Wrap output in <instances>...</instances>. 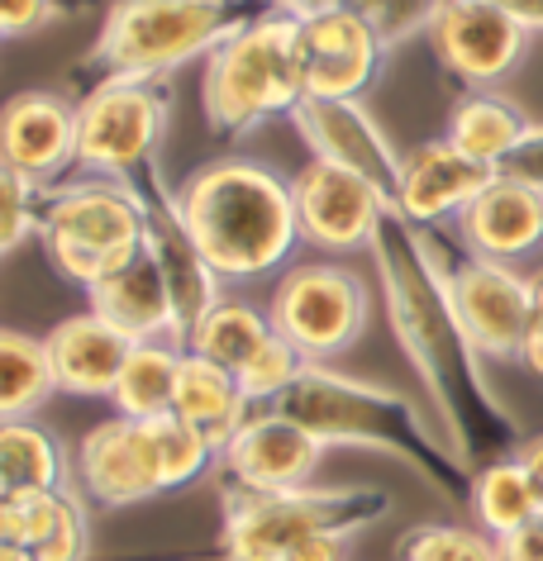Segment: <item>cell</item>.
Masks as SVG:
<instances>
[{"mask_svg":"<svg viewBox=\"0 0 543 561\" xmlns=\"http://www.w3.org/2000/svg\"><path fill=\"white\" fill-rule=\"evenodd\" d=\"M148 252L162 266L167 296H172V314H177V343L186 347L191 329H196L201 319L211 314V305L225 296V290H219L225 276H219L215 266L205 262V252L191 243L186 224L177 215V201L162 195L158 186L148 195Z\"/></svg>","mask_w":543,"mask_h":561,"instance_id":"d6986e66","label":"cell"},{"mask_svg":"<svg viewBox=\"0 0 543 561\" xmlns=\"http://www.w3.org/2000/svg\"><path fill=\"white\" fill-rule=\"evenodd\" d=\"M291 124H296V134L310 144V158L333 162V167H343V172L372 181V186L396 205L406 158L392 148L382 124L362 110V101H319V95H305L296 105V115H291Z\"/></svg>","mask_w":543,"mask_h":561,"instance_id":"4fadbf2b","label":"cell"},{"mask_svg":"<svg viewBox=\"0 0 543 561\" xmlns=\"http://www.w3.org/2000/svg\"><path fill=\"white\" fill-rule=\"evenodd\" d=\"M87 547H91V524H87V504L77 500V490L67 485L63 490V504H58V518L53 528L44 533V542L30 547L38 561H87Z\"/></svg>","mask_w":543,"mask_h":561,"instance_id":"e575fe53","label":"cell"},{"mask_svg":"<svg viewBox=\"0 0 543 561\" xmlns=\"http://www.w3.org/2000/svg\"><path fill=\"white\" fill-rule=\"evenodd\" d=\"M457 238L472 257L486 262H514L543 248V191L524 181L496 176L463 215H457Z\"/></svg>","mask_w":543,"mask_h":561,"instance_id":"ffe728a7","label":"cell"},{"mask_svg":"<svg viewBox=\"0 0 543 561\" xmlns=\"http://www.w3.org/2000/svg\"><path fill=\"white\" fill-rule=\"evenodd\" d=\"M534 514H543L539 490L514 457L486 467L477 481H472V518H477V528L491 533V538H506V533L529 524Z\"/></svg>","mask_w":543,"mask_h":561,"instance_id":"f1b7e54d","label":"cell"},{"mask_svg":"<svg viewBox=\"0 0 543 561\" xmlns=\"http://www.w3.org/2000/svg\"><path fill=\"white\" fill-rule=\"evenodd\" d=\"M0 561H38L30 547H20V542H0Z\"/></svg>","mask_w":543,"mask_h":561,"instance_id":"7bdbcfd3","label":"cell"},{"mask_svg":"<svg viewBox=\"0 0 543 561\" xmlns=\"http://www.w3.org/2000/svg\"><path fill=\"white\" fill-rule=\"evenodd\" d=\"M529 129H534V119L520 110V101H510V95H500L496 87H486V91H472L453 105L449 134L443 138L457 144L463 152H472V158L500 167L529 138Z\"/></svg>","mask_w":543,"mask_h":561,"instance_id":"d4e9b609","label":"cell"},{"mask_svg":"<svg viewBox=\"0 0 543 561\" xmlns=\"http://www.w3.org/2000/svg\"><path fill=\"white\" fill-rule=\"evenodd\" d=\"M500 176H510V181H524V186L543 191V129H539V124H534V129H529V138H524V144L514 148L506 162H500Z\"/></svg>","mask_w":543,"mask_h":561,"instance_id":"8d00e7d4","label":"cell"},{"mask_svg":"<svg viewBox=\"0 0 543 561\" xmlns=\"http://www.w3.org/2000/svg\"><path fill=\"white\" fill-rule=\"evenodd\" d=\"M291 195H296L301 238L315 252H333V257L372 248L382 219L396 209L372 181L343 172L333 162H319V158H310L291 176Z\"/></svg>","mask_w":543,"mask_h":561,"instance_id":"9c48e42d","label":"cell"},{"mask_svg":"<svg viewBox=\"0 0 543 561\" xmlns=\"http://www.w3.org/2000/svg\"><path fill=\"white\" fill-rule=\"evenodd\" d=\"M425 38L443 72L477 91L506 81L529 48L524 24L510 20L506 10L486 5V0H439Z\"/></svg>","mask_w":543,"mask_h":561,"instance_id":"8fae6325","label":"cell"},{"mask_svg":"<svg viewBox=\"0 0 543 561\" xmlns=\"http://www.w3.org/2000/svg\"><path fill=\"white\" fill-rule=\"evenodd\" d=\"M400 561H500V547L467 524H420L400 538Z\"/></svg>","mask_w":543,"mask_h":561,"instance_id":"1f68e13d","label":"cell"},{"mask_svg":"<svg viewBox=\"0 0 543 561\" xmlns=\"http://www.w3.org/2000/svg\"><path fill=\"white\" fill-rule=\"evenodd\" d=\"M191 243L225 280H258L291 262L305 238L291 181L253 158H215L172 195Z\"/></svg>","mask_w":543,"mask_h":561,"instance_id":"6da1fadb","label":"cell"},{"mask_svg":"<svg viewBox=\"0 0 543 561\" xmlns=\"http://www.w3.org/2000/svg\"><path fill=\"white\" fill-rule=\"evenodd\" d=\"M72 461L38 419H0V495L67 490Z\"/></svg>","mask_w":543,"mask_h":561,"instance_id":"cb8c5ba5","label":"cell"},{"mask_svg":"<svg viewBox=\"0 0 543 561\" xmlns=\"http://www.w3.org/2000/svg\"><path fill=\"white\" fill-rule=\"evenodd\" d=\"M305 101V81L296 62V15L268 10L229 34L201 77V105L215 134H248L268 119H291Z\"/></svg>","mask_w":543,"mask_h":561,"instance_id":"277c9868","label":"cell"},{"mask_svg":"<svg viewBox=\"0 0 543 561\" xmlns=\"http://www.w3.org/2000/svg\"><path fill=\"white\" fill-rule=\"evenodd\" d=\"M53 272L72 286H101L105 276L124 272L148 248V195L129 181L87 176L72 186H58L44 205L38 229Z\"/></svg>","mask_w":543,"mask_h":561,"instance_id":"5b68a950","label":"cell"},{"mask_svg":"<svg viewBox=\"0 0 543 561\" xmlns=\"http://www.w3.org/2000/svg\"><path fill=\"white\" fill-rule=\"evenodd\" d=\"M386 44L377 24L358 10H310L296 15V62L305 95L319 101H362V91L377 81Z\"/></svg>","mask_w":543,"mask_h":561,"instance_id":"30bf717a","label":"cell"},{"mask_svg":"<svg viewBox=\"0 0 543 561\" xmlns=\"http://www.w3.org/2000/svg\"><path fill=\"white\" fill-rule=\"evenodd\" d=\"M38 195L44 191H38L30 176L0 167V252H5V257H15V252L44 229V205H38Z\"/></svg>","mask_w":543,"mask_h":561,"instance_id":"836d02e7","label":"cell"},{"mask_svg":"<svg viewBox=\"0 0 543 561\" xmlns=\"http://www.w3.org/2000/svg\"><path fill=\"white\" fill-rule=\"evenodd\" d=\"M486 5L506 10V15L520 20L529 34H543V0H486Z\"/></svg>","mask_w":543,"mask_h":561,"instance_id":"60d3db41","label":"cell"},{"mask_svg":"<svg viewBox=\"0 0 543 561\" xmlns=\"http://www.w3.org/2000/svg\"><path fill=\"white\" fill-rule=\"evenodd\" d=\"M305 367H310V357H305L291 339H282V333H272V339L262 343L258 353L244 362L239 386H244V396L253 400V404H268V400L276 404V400H282L286 390L305 376Z\"/></svg>","mask_w":543,"mask_h":561,"instance_id":"d6a6232c","label":"cell"},{"mask_svg":"<svg viewBox=\"0 0 543 561\" xmlns=\"http://www.w3.org/2000/svg\"><path fill=\"white\" fill-rule=\"evenodd\" d=\"M500 561H543V514H534L529 524H520L506 538H496Z\"/></svg>","mask_w":543,"mask_h":561,"instance_id":"74e56055","label":"cell"},{"mask_svg":"<svg viewBox=\"0 0 543 561\" xmlns=\"http://www.w3.org/2000/svg\"><path fill=\"white\" fill-rule=\"evenodd\" d=\"M520 362H524V367L543 381V305H534V319H529V333H524Z\"/></svg>","mask_w":543,"mask_h":561,"instance_id":"ab89813d","label":"cell"},{"mask_svg":"<svg viewBox=\"0 0 543 561\" xmlns=\"http://www.w3.org/2000/svg\"><path fill=\"white\" fill-rule=\"evenodd\" d=\"M167 134V91L158 81L105 77L77 101V167L87 176L129 181L152 162Z\"/></svg>","mask_w":543,"mask_h":561,"instance_id":"ba28073f","label":"cell"},{"mask_svg":"<svg viewBox=\"0 0 543 561\" xmlns=\"http://www.w3.org/2000/svg\"><path fill=\"white\" fill-rule=\"evenodd\" d=\"M91 296V314H101L110 329H120L129 343H148V339H177V314H172V296H167V280L158 257L144 248V257L129 262L124 272L105 276L101 286L87 290Z\"/></svg>","mask_w":543,"mask_h":561,"instance_id":"7402d4cb","label":"cell"},{"mask_svg":"<svg viewBox=\"0 0 543 561\" xmlns=\"http://www.w3.org/2000/svg\"><path fill=\"white\" fill-rule=\"evenodd\" d=\"M181 357H186V347H181L177 339L134 343V353H129V362H124L115 390H110V404H115V414L120 419H158V414H172Z\"/></svg>","mask_w":543,"mask_h":561,"instance_id":"484cf974","label":"cell"},{"mask_svg":"<svg viewBox=\"0 0 543 561\" xmlns=\"http://www.w3.org/2000/svg\"><path fill=\"white\" fill-rule=\"evenodd\" d=\"M272 333L276 329H272L268 310H258V305L244 300V296H219L211 305V314L191 329L186 353H196V357H205V362H215V367H225V371L239 376L244 362L253 357L258 347L272 339Z\"/></svg>","mask_w":543,"mask_h":561,"instance_id":"4316f807","label":"cell"},{"mask_svg":"<svg viewBox=\"0 0 543 561\" xmlns=\"http://www.w3.org/2000/svg\"><path fill=\"white\" fill-rule=\"evenodd\" d=\"M148 433H152V447H158V467H162V490H181L191 481H201L205 467H211L215 447L205 433H196L186 419L177 414H158V419H144Z\"/></svg>","mask_w":543,"mask_h":561,"instance_id":"4dcf8cb0","label":"cell"},{"mask_svg":"<svg viewBox=\"0 0 543 561\" xmlns=\"http://www.w3.org/2000/svg\"><path fill=\"white\" fill-rule=\"evenodd\" d=\"M514 461L529 471V481H534V490H539V504H543V433H534V438H524L520 447H514Z\"/></svg>","mask_w":543,"mask_h":561,"instance_id":"b9f144b4","label":"cell"},{"mask_svg":"<svg viewBox=\"0 0 543 561\" xmlns=\"http://www.w3.org/2000/svg\"><path fill=\"white\" fill-rule=\"evenodd\" d=\"M372 252H377V266H382L386 310H392L400 347L410 353L415 371H425L429 390L443 400L439 390L443 376H457L453 367L463 362V353H477L463 324H457V310L449 296V266L425 243L420 224H410L400 209L382 219Z\"/></svg>","mask_w":543,"mask_h":561,"instance_id":"7a4b0ae2","label":"cell"},{"mask_svg":"<svg viewBox=\"0 0 543 561\" xmlns=\"http://www.w3.org/2000/svg\"><path fill=\"white\" fill-rule=\"evenodd\" d=\"M0 167L48 191L77 167V105L58 91H20L0 115Z\"/></svg>","mask_w":543,"mask_h":561,"instance_id":"2e32d148","label":"cell"},{"mask_svg":"<svg viewBox=\"0 0 543 561\" xmlns=\"http://www.w3.org/2000/svg\"><path fill=\"white\" fill-rule=\"evenodd\" d=\"M272 329L291 339L310 362L348 353L372 319V290L343 262H296L286 266L268 300Z\"/></svg>","mask_w":543,"mask_h":561,"instance_id":"52a82bcc","label":"cell"},{"mask_svg":"<svg viewBox=\"0 0 543 561\" xmlns=\"http://www.w3.org/2000/svg\"><path fill=\"white\" fill-rule=\"evenodd\" d=\"M72 481L81 485V495H91L105 510H124V504L162 495V467H158V447L144 419H105L95 424L77 447L72 461Z\"/></svg>","mask_w":543,"mask_h":561,"instance_id":"5bb4252c","label":"cell"},{"mask_svg":"<svg viewBox=\"0 0 543 561\" xmlns=\"http://www.w3.org/2000/svg\"><path fill=\"white\" fill-rule=\"evenodd\" d=\"M449 296L457 310V324L472 339V347L486 357H520L529 319H534V290L520 272L506 262L472 257L449 266Z\"/></svg>","mask_w":543,"mask_h":561,"instance_id":"7c38bea8","label":"cell"},{"mask_svg":"<svg viewBox=\"0 0 543 561\" xmlns=\"http://www.w3.org/2000/svg\"><path fill=\"white\" fill-rule=\"evenodd\" d=\"M333 5L358 10L362 20L377 24L382 44L396 48V44H406V38L429 30L439 0H282V10H291V15H310V10H333Z\"/></svg>","mask_w":543,"mask_h":561,"instance_id":"f546056e","label":"cell"},{"mask_svg":"<svg viewBox=\"0 0 543 561\" xmlns=\"http://www.w3.org/2000/svg\"><path fill=\"white\" fill-rule=\"evenodd\" d=\"M244 24V0H110L87 62L120 81H162Z\"/></svg>","mask_w":543,"mask_h":561,"instance_id":"3957f363","label":"cell"},{"mask_svg":"<svg viewBox=\"0 0 543 561\" xmlns=\"http://www.w3.org/2000/svg\"><path fill=\"white\" fill-rule=\"evenodd\" d=\"M53 15H58L53 0H0V30H5V38L38 34L44 24H53Z\"/></svg>","mask_w":543,"mask_h":561,"instance_id":"d590c367","label":"cell"},{"mask_svg":"<svg viewBox=\"0 0 543 561\" xmlns=\"http://www.w3.org/2000/svg\"><path fill=\"white\" fill-rule=\"evenodd\" d=\"M58 396L48 339H30L20 329L0 333V419H34V410Z\"/></svg>","mask_w":543,"mask_h":561,"instance_id":"83f0119b","label":"cell"},{"mask_svg":"<svg viewBox=\"0 0 543 561\" xmlns=\"http://www.w3.org/2000/svg\"><path fill=\"white\" fill-rule=\"evenodd\" d=\"M248 400L239 376L215 367V362H205L196 353L181 357V376H177V400H172V414L186 419L196 433L211 438L215 453H225V447L239 438V428L248 424Z\"/></svg>","mask_w":543,"mask_h":561,"instance_id":"603a6c76","label":"cell"},{"mask_svg":"<svg viewBox=\"0 0 543 561\" xmlns=\"http://www.w3.org/2000/svg\"><path fill=\"white\" fill-rule=\"evenodd\" d=\"M529 290H534V305H543V266L534 276H529Z\"/></svg>","mask_w":543,"mask_h":561,"instance_id":"ee69618b","label":"cell"},{"mask_svg":"<svg viewBox=\"0 0 543 561\" xmlns=\"http://www.w3.org/2000/svg\"><path fill=\"white\" fill-rule=\"evenodd\" d=\"M392 510L382 490L339 485V490H225V547L229 561H282L291 547L315 533H353Z\"/></svg>","mask_w":543,"mask_h":561,"instance_id":"8992f818","label":"cell"},{"mask_svg":"<svg viewBox=\"0 0 543 561\" xmlns=\"http://www.w3.org/2000/svg\"><path fill=\"white\" fill-rule=\"evenodd\" d=\"M325 438H315L305 424L286 419L282 410L253 414L239 428L219 461H225L229 481L244 490H301L315 476L319 457H325Z\"/></svg>","mask_w":543,"mask_h":561,"instance_id":"e0dca14e","label":"cell"},{"mask_svg":"<svg viewBox=\"0 0 543 561\" xmlns=\"http://www.w3.org/2000/svg\"><path fill=\"white\" fill-rule=\"evenodd\" d=\"M500 176V167L472 158L449 138H429L406 158L400 172V191H396V209L410 224H443L457 219L477 195Z\"/></svg>","mask_w":543,"mask_h":561,"instance_id":"ac0fdd59","label":"cell"},{"mask_svg":"<svg viewBox=\"0 0 543 561\" xmlns=\"http://www.w3.org/2000/svg\"><path fill=\"white\" fill-rule=\"evenodd\" d=\"M276 410L286 419H296L325 443H367L377 438L386 414L396 410H410L400 396L382 386H367V381H353V376H339V371H325L319 362L305 367V376L296 386L276 400Z\"/></svg>","mask_w":543,"mask_h":561,"instance_id":"9a60e30c","label":"cell"},{"mask_svg":"<svg viewBox=\"0 0 543 561\" xmlns=\"http://www.w3.org/2000/svg\"><path fill=\"white\" fill-rule=\"evenodd\" d=\"M48 353H53V371H58V390L63 396H81V400H110L124 362H129L134 343L120 329H110L101 314H72L48 333Z\"/></svg>","mask_w":543,"mask_h":561,"instance_id":"44dd1931","label":"cell"},{"mask_svg":"<svg viewBox=\"0 0 543 561\" xmlns=\"http://www.w3.org/2000/svg\"><path fill=\"white\" fill-rule=\"evenodd\" d=\"M282 561H348V533H315L291 547Z\"/></svg>","mask_w":543,"mask_h":561,"instance_id":"f35d334b","label":"cell"}]
</instances>
